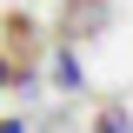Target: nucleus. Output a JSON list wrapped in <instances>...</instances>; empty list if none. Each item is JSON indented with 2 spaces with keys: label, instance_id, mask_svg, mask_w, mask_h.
<instances>
[{
  "label": "nucleus",
  "instance_id": "obj_1",
  "mask_svg": "<svg viewBox=\"0 0 133 133\" xmlns=\"http://www.w3.org/2000/svg\"><path fill=\"white\" fill-rule=\"evenodd\" d=\"M93 133H133V120H127V107H107V113H100V127Z\"/></svg>",
  "mask_w": 133,
  "mask_h": 133
},
{
  "label": "nucleus",
  "instance_id": "obj_2",
  "mask_svg": "<svg viewBox=\"0 0 133 133\" xmlns=\"http://www.w3.org/2000/svg\"><path fill=\"white\" fill-rule=\"evenodd\" d=\"M0 133H27V120H0Z\"/></svg>",
  "mask_w": 133,
  "mask_h": 133
},
{
  "label": "nucleus",
  "instance_id": "obj_3",
  "mask_svg": "<svg viewBox=\"0 0 133 133\" xmlns=\"http://www.w3.org/2000/svg\"><path fill=\"white\" fill-rule=\"evenodd\" d=\"M0 87H7V60H0Z\"/></svg>",
  "mask_w": 133,
  "mask_h": 133
}]
</instances>
